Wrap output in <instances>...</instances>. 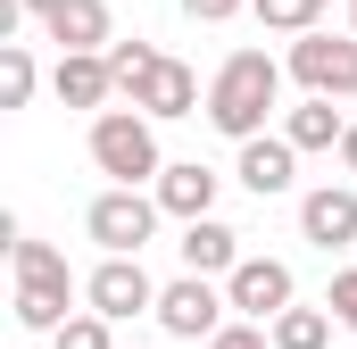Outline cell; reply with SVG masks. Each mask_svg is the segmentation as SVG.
<instances>
[{
    "label": "cell",
    "instance_id": "21",
    "mask_svg": "<svg viewBox=\"0 0 357 349\" xmlns=\"http://www.w3.org/2000/svg\"><path fill=\"white\" fill-rule=\"evenodd\" d=\"M150 59H158L150 42H108V67H116V91H133V84H142V75H150Z\"/></svg>",
    "mask_w": 357,
    "mask_h": 349
},
{
    "label": "cell",
    "instance_id": "4",
    "mask_svg": "<svg viewBox=\"0 0 357 349\" xmlns=\"http://www.w3.org/2000/svg\"><path fill=\"white\" fill-rule=\"evenodd\" d=\"M158 216H167V208H158V191H142V183H116V191H100L84 208V225H91L100 250H142V242L158 233Z\"/></svg>",
    "mask_w": 357,
    "mask_h": 349
},
{
    "label": "cell",
    "instance_id": "1",
    "mask_svg": "<svg viewBox=\"0 0 357 349\" xmlns=\"http://www.w3.org/2000/svg\"><path fill=\"white\" fill-rule=\"evenodd\" d=\"M274 91H282V67H274L266 50H233V59L216 67V84H208V125H216L225 142H250V133H266Z\"/></svg>",
    "mask_w": 357,
    "mask_h": 349
},
{
    "label": "cell",
    "instance_id": "2",
    "mask_svg": "<svg viewBox=\"0 0 357 349\" xmlns=\"http://www.w3.org/2000/svg\"><path fill=\"white\" fill-rule=\"evenodd\" d=\"M8 266H17V325H25V333H59V325L75 316V308H67V291H75V283H67V258H59L50 242H25V233H17V242H8Z\"/></svg>",
    "mask_w": 357,
    "mask_h": 349
},
{
    "label": "cell",
    "instance_id": "16",
    "mask_svg": "<svg viewBox=\"0 0 357 349\" xmlns=\"http://www.w3.org/2000/svg\"><path fill=\"white\" fill-rule=\"evenodd\" d=\"M282 133H291V150H341V133H349V125H341V108H333L324 91H307V100L282 117Z\"/></svg>",
    "mask_w": 357,
    "mask_h": 349
},
{
    "label": "cell",
    "instance_id": "20",
    "mask_svg": "<svg viewBox=\"0 0 357 349\" xmlns=\"http://www.w3.org/2000/svg\"><path fill=\"white\" fill-rule=\"evenodd\" d=\"M50 349H116V341H108V316L84 308V316H67V325L50 333Z\"/></svg>",
    "mask_w": 357,
    "mask_h": 349
},
{
    "label": "cell",
    "instance_id": "10",
    "mask_svg": "<svg viewBox=\"0 0 357 349\" xmlns=\"http://www.w3.org/2000/svg\"><path fill=\"white\" fill-rule=\"evenodd\" d=\"M50 91H59V108H108V100H116V67H108V50H59Z\"/></svg>",
    "mask_w": 357,
    "mask_h": 349
},
{
    "label": "cell",
    "instance_id": "22",
    "mask_svg": "<svg viewBox=\"0 0 357 349\" xmlns=\"http://www.w3.org/2000/svg\"><path fill=\"white\" fill-rule=\"evenodd\" d=\"M199 349H274V333L258 325V316H250V325H216V333H208Z\"/></svg>",
    "mask_w": 357,
    "mask_h": 349
},
{
    "label": "cell",
    "instance_id": "25",
    "mask_svg": "<svg viewBox=\"0 0 357 349\" xmlns=\"http://www.w3.org/2000/svg\"><path fill=\"white\" fill-rule=\"evenodd\" d=\"M341 167L357 174V125H349V133H341Z\"/></svg>",
    "mask_w": 357,
    "mask_h": 349
},
{
    "label": "cell",
    "instance_id": "6",
    "mask_svg": "<svg viewBox=\"0 0 357 349\" xmlns=\"http://www.w3.org/2000/svg\"><path fill=\"white\" fill-rule=\"evenodd\" d=\"M291 75L324 100H357V34H291Z\"/></svg>",
    "mask_w": 357,
    "mask_h": 349
},
{
    "label": "cell",
    "instance_id": "8",
    "mask_svg": "<svg viewBox=\"0 0 357 349\" xmlns=\"http://www.w3.org/2000/svg\"><path fill=\"white\" fill-rule=\"evenodd\" d=\"M125 100H133L142 117L175 125V117H199V75H191L183 59H167V50H158V59H150V75H142V84L125 91Z\"/></svg>",
    "mask_w": 357,
    "mask_h": 349
},
{
    "label": "cell",
    "instance_id": "24",
    "mask_svg": "<svg viewBox=\"0 0 357 349\" xmlns=\"http://www.w3.org/2000/svg\"><path fill=\"white\" fill-rule=\"evenodd\" d=\"M241 8H250V0H183L191 25H225V17H241Z\"/></svg>",
    "mask_w": 357,
    "mask_h": 349
},
{
    "label": "cell",
    "instance_id": "26",
    "mask_svg": "<svg viewBox=\"0 0 357 349\" xmlns=\"http://www.w3.org/2000/svg\"><path fill=\"white\" fill-rule=\"evenodd\" d=\"M50 8H59V0H25V17H50Z\"/></svg>",
    "mask_w": 357,
    "mask_h": 349
},
{
    "label": "cell",
    "instance_id": "7",
    "mask_svg": "<svg viewBox=\"0 0 357 349\" xmlns=\"http://www.w3.org/2000/svg\"><path fill=\"white\" fill-rule=\"evenodd\" d=\"M225 308H233V299H225L208 274H191V266H183V283L158 291V325H167L175 341H208V333L225 325Z\"/></svg>",
    "mask_w": 357,
    "mask_h": 349
},
{
    "label": "cell",
    "instance_id": "5",
    "mask_svg": "<svg viewBox=\"0 0 357 349\" xmlns=\"http://www.w3.org/2000/svg\"><path fill=\"white\" fill-rule=\"evenodd\" d=\"M84 299L108 316V325H125V316H158V283L142 274V250H108V258L91 266Z\"/></svg>",
    "mask_w": 357,
    "mask_h": 349
},
{
    "label": "cell",
    "instance_id": "27",
    "mask_svg": "<svg viewBox=\"0 0 357 349\" xmlns=\"http://www.w3.org/2000/svg\"><path fill=\"white\" fill-rule=\"evenodd\" d=\"M349 34H357V0H349Z\"/></svg>",
    "mask_w": 357,
    "mask_h": 349
},
{
    "label": "cell",
    "instance_id": "13",
    "mask_svg": "<svg viewBox=\"0 0 357 349\" xmlns=\"http://www.w3.org/2000/svg\"><path fill=\"white\" fill-rule=\"evenodd\" d=\"M299 233H307L316 250H349L357 242V191H341V183L307 191V200H299Z\"/></svg>",
    "mask_w": 357,
    "mask_h": 349
},
{
    "label": "cell",
    "instance_id": "12",
    "mask_svg": "<svg viewBox=\"0 0 357 349\" xmlns=\"http://www.w3.org/2000/svg\"><path fill=\"white\" fill-rule=\"evenodd\" d=\"M150 191H158V208H167V216H183V225H191V216H216L225 174H208L199 158H175V167H158V183H150Z\"/></svg>",
    "mask_w": 357,
    "mask_h": 349
},
{
    "label": "cell",
    "instance_id": "11",
    "mask_svg": "<svg viewBox=\"0 0 357 349\" xmlns=\"http://www.w3.org/2000/svg\"><path fill=\"white\" fill-rule=\"evenodd\" d=\"M233 174H241L258 200H282V191H291V174H299L291 133H250V142H241V158H233Z\"/></svg>",
    "mask_w": 357,
    "mask_h": 349
},
{
    "label": "cell",
    "instance_id": "19",
    "mask_svg": "<svg viewBox=\"0 0 357 349\" xmlns=\"http://www.w3.org/2000/svg\"><path fill=\"white\" fill-rule=\"evenodd\" d=\"M25 100H33V50L0 42V108H25Z\"/></svg>",
    "mask_w": 357,
    "mask_h": 349
},
{
    "label": "cell",
    "instance_id": "3",
    "mask_svg": "<svg viewBox=\"0 0 357 349\" xmlns=\"http://www.w3.org/2000/svg\"><path fill=\"white\" fill-rule=\"evenodd\" d=\"M91 167L116 174V183H158V117L142 108H100L91 117Z\"/></svg>",
    "mask_w": 357,
    "mask_h": 349
},
{
    "label": "cell",
    "instance_id": "18",
    "mask_svg": "<svg viewBox=\"0 0 357 349\" xmlns=\"http://www.w3.org/2000/svg\"><path fill=\"white\" fill-rule=\"evenodd\" d=\"M250 17H258L266 34H316L324 0H250Z\"/></svg>",
    "mask_w": 357,
    "mask_h": 349
},
{
    "label": "cell",
    "instance_id": "14",
    "mask_svg": "<svg viewBox=\"0 0 357 349\" xmlns=\"http://www.w3.org/2000/svg\"><path fill=\"white\" fill-rule=\"evenodd\" d=\"M175 250H183V266H191V274H233V266H241V233H233L225 216H191Z\"/></svg>",
    "mask_w": 357,
    "mask_h": 349
},
{
    "label": "cell",
    "instance_id": "15",
    "mask_svg": "<svg viewBox=\"0 0 357 349\" xmlns=\"http://www.w3.org/2000/svg\"><path fill=\"white\" fill-rule=\"evenodd\" d=\"M42 34L59 42V50H108L116 34H108V0H59L50 17H42Z\"/></svg>",
    "mask_w": 357,
    "mask_h": 349
},
{
    "label": "cell",
    "instance_id": "23",
    "mask_svg": "<svg viewBox=\"0 0 357 349\" xmlns=\"http://www.w3.org/2000/svg\"><path fill=\"white\" fill-rule=\"evenodd\" d=\"M324 308H333V316L357 333V266H341V274H333V299H324Z\"/></svg>",
    "mask_w": 357,
    "mask_h": 349
},
{
    "label": "cell",
    "instance_id": "9",
    "mask_svg": "<svg viewBox=\"0 0 357 349\" xmlns=\"http://www.w3.org/2000/svg\"><path fill=\"white\" fill-rule=\"evenodd\" d=\"M225 299H233L241 316L274 325V316L291 308V266H282V258H241L233 274H225Z\"/></svg>",
    "mask_w": 357,
    "mask_h": 349
},
{
    "label": "cell",
    "instance_id": "17",
    "mask_svg": "<svg viewBox=\"0 0 357 349\" xmlns=\"http://www.w3.org/2000/svg\"><path fill=\"white\" fill-rule=\"evenodd\" d=\"M333 325H341V316H324V308H282L266 333H274V349H324Z\"/></svg>",
    "mask_w": 357,
    "mask_h": 349
}]
</instances>
